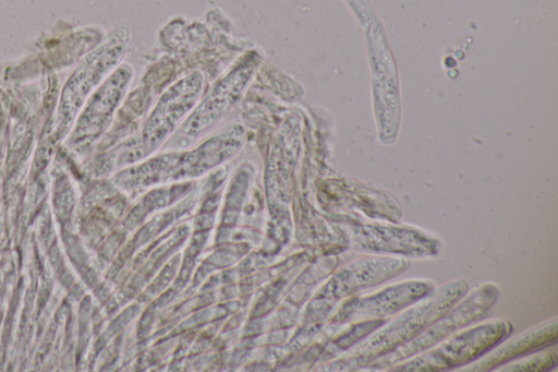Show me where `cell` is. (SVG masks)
<instances>
[{
	"mask_svg": "<svg viewBox=\"0 0 558 372\" xmlns=\"http://www.w3.org/2000/svg\"><path fill=\"white\" fill-rule=\"evenodd\" d=\"M469 291L464 279H452L435 287L426 297L405 308L403 312L354 345L332 363V370H363L380 357L405 345L436 320L442 316Z\"/></svg>",
	"mask_w": 558,
	"mask_h": 372,
	"instance_id": "cell-1",
	"label": "cell"
},
{
	"mask_svg": "<svg viewBox=\"0 0 558 372\" xmlns=\"http://www.w3.org/2000/svg\"><path fill=\"white\" fill-rule=\"evenodd\" d=\"M512 324L507 319H492L462 328L435 346L402 361L385 371L438 372L466 365L488 352L508 338Z\"/></svg>",
	"mask_w": 558,
	"mask_h": 372,
	"instance_id": "cell-2",
	"label": "cell"
},
{
	"mask_svg": "<svg viewBox=\"0 0 558 372\" xmlns=\"http://www.w3.org/2000/svg\"><path fill=\"white\" fill-rule=\"evenodd\" d=\"M498 296L499 288L492 281L476 286L412 340L380 357L363 370L385 371L390 365L435 346L484 317L497 301Z\"/></svg>",
	"mask_w": 558,
	"mask_h": 372,
	"instance_id": "cell-3",
	"label": "cell"
},
{
	"mask_svg": "<svg viewBox=\"0 0 558 372\" xmlns=\"http://www.w3.org/2000/svg\"><path fill=\"white\" fill-rule=\"evenodd\" d=\"M435 287L428 279H408L368 295H353L342 302L333 321L349 324L386 319L423 299Z\"/></svg>",
	"mask_w": 558,
	"mask_h": 372,
	"instance_id": "cell-4",
	"label": "cell"
},
{
	"mask_svg": "<svg viewBox=\"0 0 558 372\" xmlns=\"http://www.w3.org/2000/svg\"><path fill=\"white\" fill-rule=\"evenodd\" d=\"M351 247L376 254L425 257L438 254L440 242L415 227L357 224L351 227Z\"/></svg>",
	"mask_w": 558,
	"mask_h": 372,
	"instance_id": "cell-5",
	"label": "cell"
},
{
	"mask_svg": "<svg viewBox=\"0 0 558 372\" xmlns=\"http://www.w3.org/2000/svg\"><path fill=\"white\" fill-rule=\"evenodd\" d=\"M558 339V319L555 316L539 323L506 341H500L477 360L458 371L484 372L494 370L509 361L546 348Z\"/></svg>",
	"mask_w": 558,
	"mask_h": 372,
	"instance_id": "cell-6",
	"label": "cell"
},
{
	"mask_svg": "<svg viewBox=\"0 0 558 372\" xmlns=\"http://www.w3.org/2000/svg\"><path fill=\"white\" fill-rule=\"evenodd\" d=\"M410 266L403 257L373 255L342 268L332 281L335 299L350 297L402 274Z\"/></svg>",
	"mask_w": 558,
	"mask_h": 372,
	"instance_id": "cell-7",
	"label": "cell"
},
{
	"mask_svg": "<svg viewBox=\"0 0 558 372\" xmlns=\"http://www.w3.org/2000/svg\"><path fill=\"white\" fill-rule=\"evenodd\" d=\"M557 364V353L555 350L547 349V347L544 350H536L531 352V355L527 353V356L520 357L518 359H514L512 361H509L505 364H502L501 368L494 369L498 372H541V371H547Z\"/></svg>",
	"mask_w": 558,
	"mask_h": 372,
	"instance_id": "cell-8",
	"label": "cell"
}]
</instances>
